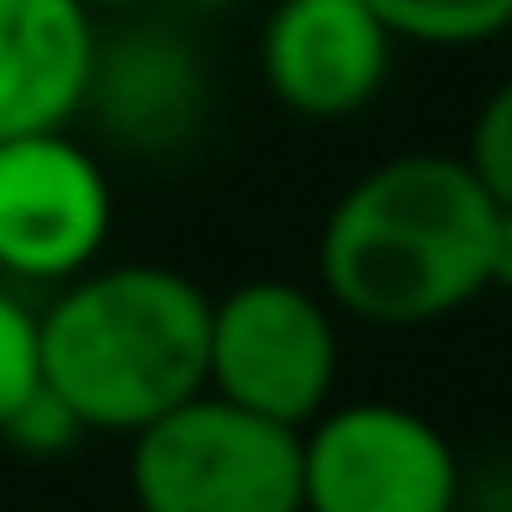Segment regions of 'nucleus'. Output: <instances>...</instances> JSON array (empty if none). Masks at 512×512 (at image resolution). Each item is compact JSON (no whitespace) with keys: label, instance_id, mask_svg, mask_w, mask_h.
<instances>
[{"label":"nucleus","instance_id":"obj_1","mask_svg":"<svg viewBox=\"0 0 512 512\" xmlns=\"http://www.w3.org/2000/svg\"><path fill=\"white\" fill-rule=\"evenodd\" d=\"M500 205L464 157L404 151L356 175L320 229V296L368 326H428L488 290Z\"/></svg>","mask_w":512,"mask_h":512},{"label":"nucleus","instance_id":"obj_2","mask_svg":"<svg viewBox=\"0 0 512 512\" xmlns=\"http://www.w3.org/2000/svg\"><path fill=\"white\" fill-rule=\"evenodd\" d=\"M43 386L97 434H139L205 392L211 296L175 266H91L37 314Z\"/></svg>","mask_w":512,"mask_h":512},{"label":"nucleus","instance_id":"obj_3","mask_svg":"<svg viewBox=\"0 0 512 512\" xmlns=\"http://www.w3.org/2000/svg\"><path fill=\"white\" fill-rule=\"evenodd\" d=\"M127 482L139 512H302V428L205 386L133 434Z\"/></svg>","mask_w":512,"mask_h":512},{"label":"nucleus","instance_id":"obj_4","mask_svg":"<svg viewBox=\"0 0 512 512\" xmlns=\"http://www.w3.org/2000/svg\"><path fill=\"white\" fill-rule=\"evenodd\" d=\"M205 386L253 416L308 428L338 386L332 302L290 278H247L211 302Z\"/></svg>","mask_w":512,"mask_h":512},{"label":"nucleus","instance_id":"obj_5","mask_svg":"<svg viewBox=\"0 0 512 512\" xmlns=\"http://www.w3.org/2000/svg\"><path fill=\"white\" fill-rule=\"evenodd\" d=\"M302 512H458V452L404 404L320 410L302 428Z\"/></svg>","mask_w":512,"mask_h":512},{"label":"nucleus","instance_id":"obj_6","mask_svg":"<svg viewBox=\"0 0 512 512\" xmlns=\"http://www.w3.org/2000/svg\"><path fill=\"white\" fill-rule=\"evenodd\" d=\"M115 193L91 145L67 127L0 139V272L19 284H67L97 266Z\"/></svg>","mask_w":512,"mask_h":512},{"label":"nucleus","instance_id":"obj_7","mask_svg":"<svg viewBox=\"0 0 512 512\" xmlns=\"http://www.w3.org/2000/svg\"><path fill=\"white\" fill-rule=\"evenodd\" d=\"M97 127L139 157H175L205 133L211 115V73L199 43L145 13H121L115 31L97 25V61L85 85V109Z\"/></svg>","mask_w":512,"mask_h":512},{"label":"nucleus","instance_id":"obj_8","mask_svg":"<svg viewBox=\"0 0 512 512\" xmlns=\"http://www.w3.org/2000/svg\"><path fill=\"white\" fill-rule=\"evenodd\" d=\"M392 49L368 0H278L260 25V79L296 121H350L392 79Z\"/></svg>","mask_w":512,"mask_h":512},{"label":"nucleus","instance_id":"obj_9","mask_svg":"<svg viewBox=\"0 0 512 512\" xmlns=\"http://www.w3.org/2000/svg\"><path fill=\"white\" fill-rule=\"evenodd\" d=\"M97 61V13L79 0H0V139L73 127Z\"/></svg>","mask_w":512,"mask_h":512},{"label":"nucleus","instance_id":"obj_10","mask_svg":"<svg viewBox=\"0 0 512 512\" xmlns=\"http://www.w3.org/2000/svg\"><path fill=\"white\" fill-rule=\"evenodd\" d=\"M392 43L416 49H482L512 31V0H368Z\"/></svg>","mask_w":512,"mask_h":512},{"label":"nucleus","instance_id":"obj_11","mask_svg":"<svg viewBox=\"0 0 512 512\" xmlns=\"http://www.w3.org/2000/svg\"><path fill=\"white\" fill-rule=\"evenodd\" d=\"M464 163H470V175L488 187V199L500 205V211H512V73L476 103V115H470V133H464V151H458Z\"/></svg>","mask_w":512,"mask_h":512},{"label":"nucleus","instance_id":"obj_12","mask_svg":"<svg viewBox=\"0 0 512 512\" xmlns=\"http://www.w3.org/2000/svg\"><path fill=\"white\" fill-rule=\"evenodd\" d=\"M43 386V338H37V314L0 284V428L7 416Z\"/></svg>","mask_w":512,"mask_h":512},{"label":"nucleus","instance_id":"obj_13","mask_svg":"<svg viewBox=\"0 0 512 512\" xmlns=\"http://www.w3.org/2000/svg\"><path fill=\"white\" fill-rule=\"evenodd\" d=\"M0 434H7L13 446H25V452H67V446L85 434V422H79L49 386H37V392L7 416V428H0Z\"/></svg>","mask_w":512,"mask_h":512},{"label":"nucleus","instance_id":"obj_14","mask_svg":"<svg viewBox=\"0 0 512 512\" xmlns=\"http://www.w3.org/2000/svg\"><path fill=\"white\" fill-rule=\"evenodd\" d=\"M488 290L512 296V211L494 217V247H488Z\"/></svg>","mask_w":512,"mask_h":512},{"label":"nucleus","instance_id":"obj_15","mask_svg":"<svg viewBox=\"0 0 512 512\" xmlns=\"http://www.w3.org/2000/svg\"><path fill=\"white\" fill-rule=\"evenodd\" d=\"M79 7H91V13H157V7H169V0H79Z\"/></svg>","mask_w":512,"mask_h":512}]
</instances>
